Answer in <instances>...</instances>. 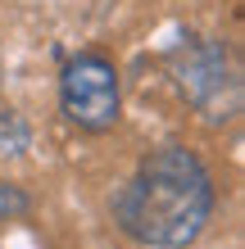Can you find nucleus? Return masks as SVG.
<instances>
[{"mask_svg": "<svg viewBox=\"0 0 245 249\" xmlns=\"http://www.w3.org/2000/svg\"><path fill=\"white\" fill-rule=\"evenodd\" d=\"M213 217V177L186 145H159L113 195V222L146 249H186Z\"/></svg>", "mask_w": 245, "mask_h": 249, "instance_id": "f257e3e1", "label": "nucleus"}, {"mask_svg": "<svg viewBox=\"0 0 245 249\" xmlns=\"http://www.w3.org/2000/svg\"><path fill=\"white\" fill-rule=\"evenodd\" d=\"M59 109L82 131H109L123 109L118 68L105 54H77L59 72Z\"/></svg>", "mask_w": 245, "mask_h": 249, "instance_id": "f03ea898", "label": "nucleus"}, {"mask_svg": "<svg viewBox=\"0 0 245 249\" xmlns=\"http://www.w3.org/2000/svg\"><path fill=\"white\" fill-rule=\"evenodd\" d=\"M172 68H177L182 95L191 100L209 123H223V118H232V113H236V105H241V82L232 77V64H227V50L223 46L191 36L177 54H172Z\"/></svg>", "mask_w": 245, "mask_h": 249, "instance_id": "7ed1b4c3", "label": "nucleus"}, {"mask_svg": "<svg viewBox=\"0 0 245 249\" xmlns=\"http://www.w3.org/2000/svg\"><path fill=\"white\" fill-rule=\"evenodd\" d=\"M19 213H27V195L19 186L0 181V222H9V217H19Z\"/></svg>", "mask_w": 245, "mask_h": 249, "instance_id": "20e7f679", "label": "nucleus"}]
</instances>
